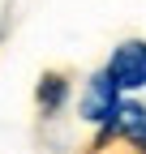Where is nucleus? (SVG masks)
Instances as JSON below:
<instances>
[{"mask_svg":"<svg viewBox=\"0 0 146 154\" xmlns=\"http://www.w3.org/2000/svg\"><path fill=\"white\" fill-rule=\"evenodd\" d=\"M120 99H125V90L112 82V73H95V77H86V86H82V99H78V111H82V120L86 124H107L116 116V107H120Z\"/></svg>","mask_w":146,"mask_h":154,"instance_id":"1","label":"nucleus"},{"mask_svg":"<svg viewBox=\"0 0 146 154\" xmlns=\"http://www.w3.org/2000/svg\"><path fill=\"white\" fill-rule=\"evenodd\" d=\"M107 73H112V82L125 94L146 90V43L142 38H125V43L112 51V60H107Z\"/></svg>","mask_w":146,"mask_h":154,"instance_id":"2","label":"nucleus"},{"mask_svg":"<svg viewBox=\"0 0 146 154\" xmlns=\"http://www.w3.org/2000/svg\"><path fill=\"white\" fill-rule=\"evenodd\" d=\"M103 133L125 137V141H142V137H146V107H142L138 99H120L116 116L103 124Z\"/></svg>","mask_w":146,"mask_h":154,"instance_id":"3","label":"nucleus"},{"mask_svg":"<svg viewBox=\"0 0 146 154\" xmlns=\"http://www.w3.org/2000/svg\"><path fill=\"white\" fill-rule=\"evenodd\" d=\"M69 99V77L65 73H43L39 77V86H34V103H39L43 116H56Z\"/></svg>","mask_w":146,"mask_h":154,"instance_id":"4","label":"nucleus"},{"mask_svg":"<svg viewBox=\"0 0 146 154\" xmlns=\"http://www.w3.org/2000/svg\"><path fill=\"white\" fill-rule=\"evenodd\" d=\"M138 146H142V154H146V137H142V141H138Z\"/></svg>","mask_w":146,"mask_h":154,"instance_id":"5","label":"nucleus"}]
</instances>
